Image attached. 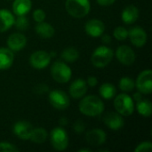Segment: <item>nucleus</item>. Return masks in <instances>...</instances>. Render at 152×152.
I'll return each mask as SVG.
<instances>
[{"instance_id":"e433bc0d","label":"nucleus","mask_w":152,"mask_h":152,"mask_svg":"<svg viewBox=\"0 0 152 152\" xmlns=\"http://www.w3.org/2000/svg\"><path fill=\"white\" fill-rule=\"evenodd\" d=\"M101 37H102V43L108 45V44H110V43L111 42V37H110V35H103V34H102Z\"/></svg>"},{"instance_id":"a878e982","label":"nucleus","mask_w":152,"mask_h":152,"mask_svg":"<svg viewBox=\"0 0 152 152\" xmlns=\"http://www.w3.org/2000/svg\"><path fill=\"white\" fill-rule=\"evenodd\" d=\"M46 139H47V133L45 129L42 127L33 128L30 138H29L31 142L35 143H43L46 141Z\"/></svg>"},{"instance_id":"2f4dec72","label":"nucleus","mask_w":152,"mask_h":152,"mask_svg":"<svg viewBox=\"0 0 152 152\" xmlns=\"http://www.w3.org/2000/svg\"><path fill=\"white\" fill-rule=\"evenodd\" d=\"M45 17H46V14L44 12V10H42V9H37L33 12V19L37 23L45 21Z\"/></svg>"},{"instance_id":"7ed1b4c3","label":"nucleus","mask_w":152,"mask_h":152,"mask_svg":"<svg viewBox=\"0 0 152 152\" xmlns=\"http://www.w3.org/2000/svg\"><path fill=\"white\" fill-rule=\"evenodd\" d=\"M113 57H114L113 50L108 46L102 45L97 47L94 51L91 57V61L94 67L102 69L109 65L111 62Z\"/></svg>"},{"instance_id":"4c0bfd02","label":"nucleus","mask_w":152,"mask_h":152,"mask_svg":"<svg viewBox=\"0 0 152 152\" xmlns=\"http://www.w3.org/2000/svg\"><path fill=\"white\" fill-rule=\"evenodd\" d=\"M142 98V94L140 93V92H137L135 94H134V97H133V100L135 101V102H138L139 100H141Z\"/></svg>"},{"instance_id":"412c9836","label":"nucleus","mask_w":152,"mask_h":152,"mask_svg":"<svg viewBox=\"0 0 152 152\" xmlns=\"http://www.w3.org/2000/svg\"><path fill=\"white\" fill-rule=\"evenodd\" d=\"M31 0H14L12 3V11L15 15H26L31 9Z\"/></svg>"},{"instance_id":"4be33fe9","label":"nucleus","mask_w":152,"mask_h":152,"mask_svg":"<svg viewBox=\"0 0 152 152\" xmlns=\"http://www.w3.org/2000/svg\"><path fill=\"white\" fill-rule=\"evenodd\" d=\"M35 31L42 38H51L54 35V28L45 21L37 22L35 27Z\"/></svg>"},{"instance_id":"f704fd0d","label":"nucleus","mask_w":152,"mask_h":152,"mask_svg":"<svg viewBox=\"0 0 152 152\" xmlns=\"http://www.w3.org/2000/svg\"><path fill=\"white\" fill-rule=\"evenodd\" d=\"M86 84L89 86H91V87H94L97 84H98V79H97V77H87V79H86Z\"/></svg>"},{"instance_id":"7c9ffc66","label":"nucleus","mask_w":152,"mask_h":152,"mask_svg":"<svg viewBox=\"0 0 152 152\" xmlns=\"http://www.w3.org/2000/svg\"><path fill=\"white\" fill-rule=\"evenodd\" d=\"M151 151L152 143L151 142H143L134 149V152H151Z\"/></svg>"},{"instance_id":"20e7f679","label":"nucleus","mask_w":152,"mask_h":152,"mask_svg":"<svg viewBox=\"0 0 152 152\" xmlns=\"http://www.w3.org/2000/svg\"><path fill=\"white\" fill-rule=\"evenodd\" d=\"M114 108L123 117H129L134 111V102L131 96L126 94H120L115 97Z\"/></svg>"},{"instance_id":"f8f14e48","label":"nucleus","mask_w":152,"mask_h":152,"mask_svg":"<svg viewBox=\"0 0 152 152\" xmlns=\"http://www.w3.org/2000/svg\"><path fill=\"white\" fill-rule=\"evenodd\" d=\"M107 139L105 132L100 128H94L88 131L86 134V140L87 143L93 147H98L102 145Z\"/></svg>"},{"instance_id":"b1692460","label":"nucleus","mask_w":152,"mask_h":152,"mask_svg":"<svg viewBox=\"0 0 152 152\" xmlns=\"http://www.w3.org/2000/svg\"><path fill=\"white\" fill-rule=\"evenodd\" d=\"M100 95L105 100H110L116 96L117 89L114 85L110 83H104L99 88Z\"/></svg>"},{"instance_id":"9d476101","label":"nucleus","mask_w":152,"mask_h":152,"mask_svg":"<svg viewBox=\"0 0 152 152\" xmlns=\"http://www.w3.org/2000/svg\"><path fill=\"white\" fill-rule=\"evenodd\" d=\"M116 57L118 61L126 66L132 65L135 61L134 51L128 45H120L116 51Z\"/></svg>"},{"instance_id":"a211bd4d","label":"nucleus","mask_w":152,"mask_h":152,"mask_svg":"<svg viewBox=\"0 0 152 152\" xmlns=\"http://www.w3.org/2000/svg\"><path fill=\"white\" fill-rule=\"evenodd\" d=\"M139 9L135 6V5H128L126 6L121 13V19L123 20V22H125L126 24H132L134 23L138 18H139Z\"/></svg>"},{"instance_id":"cd10ccee","label":"nucleus","mask_w":152,"mask_h":152,"mask_svg":"<svg viewBox=\"0 0 152 152\" xmlns=\"http://www.w3.org/2000/svg\"><path fill=\"white\" fill-rule=\"evenodd\" d=\"M28 20L25 15H18L17 18L14 19L13 22L14 27L20 31L26 30L28 28Z\"/></svg>"},{"instance_id":"9b49d317","label":"nucleus","mask_w":152,"mask_h":152,"mask_svg":"<svg viewBox=\"0 0 152 152\" xmlns=\"http://www.w3.org/2000/svg\"><path fill=\"white\" fill-rule=\"evenodd\" d=\"M128 37L131 43L136 47H142L147 43L148 36L141 27H134L128 30Z\"/></svg>"},{"instance_id":"1a4fd4ad","label":"nucleus","mask_w":152,"mask_h":152,"mask_svg":"<svg viewBox=\"0 0 152 152\" xmlns=\"http://www.w3.org/2000/svg\"><path fill=\"white\" fill-rule=\"evenodd\" d=\"M52 57L49 53L42 50L34 52L29 57V64L36 69H43L51 62Z\"/></svg>"},{"instance_id":"ddd939ff","label":"nucleus","mask_w":152,"mask_h":152,"mask_svg":"<svg viewBox=\"0 0 152 152\" xmlns=\"http://www.w3.org/2000/svg\"><path fill=\"white\" fill-rule=\"evenodd\" d=\"M6 44L10 50H12V52H18L26 46L27 37L22 33H12L8 37Z\"/></svg>"},{"instance_id":"473e14b6","label":"nucleus","mask_w":152,"mask_h":152,"mask_svg":"<svg viewBox=\"0 0 152 152\" xmlns=\"http://www.w3.org/2000/svg\"><path fill=\"white\" fill-rule=\"evenodd\" d=\"M73 130L76 134H82L86 130V125L82 120H77L73 125Z\"/></svg>"},{"instance_id":"6e6552de","label":"nucleus","mask_w":152,"mask_h":152,"mask_svg":"<svg viewBox=\"0 0 152 152\" xmlns=\"http://www.w3.org/2000/svg\"><path fill=\"white\" fill-rule=\"evenodd\" d=\"M135 87L142 94H151L152 92V71L145 69L136 78Z\"/></svg>"},{"instance_id":"dca6fc26","label":"nucleus","mask_w":152,"mask_h":152,"mask_svg":"<svg viewBox=\"0 0 152 152\" xmlns=\"http://www.w3.org/2000/svg\"><path fill=\"white\" fill-rule=\"evenodd\" d=\"M69 95L74 99H81L87 92V84L86 80L77 78L74 80L69 86Z\"/></svg>"},{"instance_id":"c85d7f7f","label":"nucleus","mask_w":152,"mask_h":152,"mask_svg":"<svg viewBox=\"0 0 152 152\" xmlns=\"http://www.w3.org/2000/svg\"><path fill=\"white\" fill-rule=\"evenodd\" d=\"M113 37L118 41H124L128 37V30L124 27H118L113 31Z\"/></svg>"},{"instance_id":"423d86ee","label":"nucleus","mask_w":152,"mask_h":152,"mask_svg":"<svg viewBox=\"0 0 152 152\" xmlns=\"http://www.w3.org/2000/svg\"><path fill=\"white\" fill-rule=\"evenodd\" d=\"M50 142L55 151H65L69 146V136L67 132L61 127H55L50 134Z\"/></svg>"},{"instance_id":"39448f33","label":"nucleus","mask_w":152,"mask_h":152,"mask_svg":"<svg viewBox=\"0 0 152 152\" xmlns=\"http://www.w3.org/2000/svg\"><path fill=\"white\" fill-rule=\"evenodd\" d=\"M51 75L52 77L60 84H65L69 82L72 76V71L67 63L63 61H57L53 63L51 67Z\"/></svg>"},{"instance_id":"f03ea898","label":"nucleus","mask_w":152,"mask_h":152,"mask_svg":"<svg viewBox=\"0 0 152 152\" xmlns=\"http://www.w3.org/2000/svg\"><path fill=\"white\" fill-rule=\"evenodd\" d=\"M65 8L70 16L80 19L89 13L91 4L89 0H66Z\"/></svg>"},{"instance_id":"58836bf2","label":"nucleus","mask_w":152,"mask_h":152,"mask_svg":"<svg viewBox=\"0 0 152 152\" xmlns=\"http://www.w3.org/2000/svg\"><path fill=\"white\" fill-rule=\"evenodd\" d=\"M59 123L61 125V126H67L68 125V123H69V120L66 118H61L60 119H59Z\"/></svg>"},{"instance_id":"0eeeda50","label":"nucleus","mask_w":152,"mask_h":152,"mask_svg":"<svg viewBox=\"0 0 152 152\" xmlns=\"http://www.w3.org/2000/svg\"><path fill=\"white\" fill-rule=\"evenodd\" d=\"M49 102L56 110H64L69 106V97L61 90H53L49 93Z\"/></svg>"},{"instance_id":"f257e3e1","label":"nucleus","mask_w":152,"mask_h":152,"mask_svg":"<svg viewBox=\"0 0 152 152\" xmlns=\"http://www.w3.org/2000/svg\"><path fill=\"white\" fill-rule=\"evenodd\" d=\"M83 99L78 104L79 111L88 117H97L100 116L104 110V103L95 95H87L82 97Z\"/></svg>"},{"instance_id":"bb28decb","label":"nucleus","mask_w":152,"mask_h":152,"mask_svg":"<svg viewBox=\"0 0 152 152\" xmlns=\"http://www.w3.org/2000/svg\"><path fill=\"white\" fill-rule=\"evenodd\" d=\"M135 87V81L128 77H124L119 81V88L121 91L128 93L132 92Z\"/></svg>"},{"instance_id":"5701e85b","label":"nucleus","mask_w":152,"mask_h":152,"mask_svg":"<svg viewBox=\"0 0 152 152\" xmlns=\"http://www.w3.org/2000/svg\"><path fill=\"white\" fill-rule=\"evenodd\" d=\"M136 110L138 113L145 118L151 117L152 112L151 102L148 99H141L136 102Z\"/></svg>"},{"instance_id":"f3484780","label":"nucleus","mask_w":152,"mask_h":152,"mask_svg":"<svg viewBox=\"0 0 152 152\" xmlns=\"http://www.w3.org/2000/svg\"><path fill=\"white\" fill-rule=\"evenodd\" d=\"M103 120H104L105 125L112 130H118V129L122 128L125 125L123 116H121L118 112L108 113L104 117Z\"/></svg>"},{"instance_id":"4468645a","label":"nucleus","mask_w":152,"mask_h":152,"mask_svg":"<svg viewBox=\"0 0 152 152\" xmlns=\"http://www.w3.org/2000/svg\"><path fill=\"white\" fill-rule=\"evenodd\" d=\"M105 30L104 23L97 19H92L88 20L85 25V31L86 33L93 37H101Z\"/></svg>"},{"instance_id":"c756f323","label":"nucleus","mask_w":152,"mask_h":152,"mask_svg":"<svg viewBox=\"0 0 152 152\" xmlns=\"http://www.w3.org/2000/svg\"><path fill=\"white\" fill-rule=\"evenodd\" d=\"M20 150L10 142H0V152H17Z\"/></svg>"},{"instance_id":"2eb2a0df","label":"nucleus","mask_w":152,"mask_h":152,"mask_svg":"<svg viewBox=\"0 0 152 152\" xmlns=\"http://www.w3.org/2000/svg\"><path fill=\"white\" fill-rule=\"evenodd\" d=\"M32 125L28 121H18L13 126V134L19 137L20 140H29L32 130H33Z\"/></svg>"},{"instance_id":"72a5a7b5","label":"nucleus","mask_w":152,"mask_h":152,"mask_svg":"<svg viewBox=\"0 0 152 152\" xmlns=\"http://www.w3.org/2000/svg\"><path fill=\"white\" fill-rule=\"evenodd\" d=\"M47 91H48V86L45 84H40L35 88V92L37 94H43Z\"/></svg>"},{"instance_id":"6ab92c4d","label":"nucleus","mask_w":152,"mask_h":152,"mask_svg":"<svg viewBox=\"0 0 152 152\" xmlns=\"http://www.w3.org/2000/svg\"><path fill=\"white\" fill-rule=\"evenodd\" d=\"M14 16L7 9H0V33L5 32L13 26Z\"/></svg>"},{"instance_id":"ea45409f","label":"nucleus","mask_w":152,"mask_h":152,"mask_svg":"<svg viewBox=\"0 0 152 152\" xmlns=\"http://www.w3.org/2000/svg\"><path fill=\"white\" fill-rule=\"evenodd\" d=\"M92 151V150H90V149H81V150H79L78 152H91Z\"/></svg>"},{"instance_id":"aec40b11","label":"nucleus","mask_w":152,"mask_h":152,"mask_svg":"<svg viewBox=\"0 0 152 152\" xmlns=\"http://www.w3.org/2000/svg\"><path fill=\"white\" fill-rule=\"evenodd\" d=\"M14 61V54L9 48H0V70L9 69Z\"/></svg>"},{"instance_id":"393cba45","label":"nucleus","mask_w":152,"mask_h":152,"mask_svg":"<svg viewBox=\"0 0 152 152\" xmlns=\"http://www.w3.org/2000/svg\"><path fill=\"white\" fill-rule=\"evenodd\" d=\"M61 56L66 62H75L79 58V52L74 47H67L61 52Z\"/></svg>"},{"instance_id":"c9c22d12","label":"nucleus","mask_w":152,"mask_h":152,"mask_svg":"<svg viewBox=\"0 0 152 152\" xmlns=\"http://www.w3.org/2000/svg\"><path fill=\"white\" fill-rule=\"evenodd\" d=\"M96 1L102 6H110L113 4L116 0H96Z\"/></svg>"}]
</instances>
